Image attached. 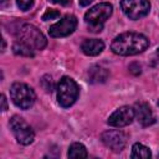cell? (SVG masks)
Instances as JSON below:
<instances>
[{
  "label": "cell",
  "mask_w": 159,
  "mask_h": 159,
  "mask_svg": "<svg viewBox=\"0 0 159 159\" xmlns=\"http://www.w3.org/2000/svg\"><path fill=\"white\" fill-rule=\"evenodd\" d=\"M149 46V40L138 32H124L117 36L111 45V50L119 56H132L143 52Z\"/></svg>",
  "instance_id": "6da1fadb"
},
{
  "label": "cell",
  "mask_w": 159,
  "mask_h": 159,
  "mask_svg": "<svg viewBox=\"0 0 159 159\" xmlns=\"http://www.w3.org/2000/svg\"><path fill=\"white\" fill-rule=\"evenodd\" d=\"M113 7L108 2H101L91 7L84 14V21L88 29L93 32H98L103 29V24L109 19L112 15Z\"/></svg>",
  "instance_id": "7a4b0ae2"
},
{
  "label": "cell",
  "mask_w": 159,
  "mask_h": 159,
  "mask_svg": "<svg viewBox=\"0 0 159 159\" xmlns=\"http://www.w3.org/2000/svg\"><path fill=\"white\" fill-rule=\"evenodd\" d=\"M17 40L32 50H42L46 46V37L43 34L31 24H24L17 31Z\"/></svg>",
  "instance_id": "3957f363"
},
{
  "label": "cell",
  "mask_w": 159,
  "mask_h": 159,
  "mask_svg": "<svg viewBox=\"0 0 159 159\" xmlns=\"http://www.w3.org/2000/svg\"><path fill=\"white\" fill-rule=\"evenodd\" d=\"M10 97L14 104L21 109L30 108L36 99V94L34 89L22 82H16L10 88Z\"/></svg>",
  "instance_id": "277c9868"
},
{
  "label": "cell",
  "mask_w": 159,
  "mask_h": 159,
  "mask_svg": "<svg viewBox=\"0 0 159 159\" xmlns=\"http://www.w3.org/2000/svg\"><path fill=\"white\" fill-rule=\"evenodd\" d=\"M56 89H57V101L65 108L71 107L78 97V86L75 82V80H72L71 77L67 76L62 77Z\"/></svg>",
  "instance_id": "5b68a950"
},
{
  "label": "cell",
  "mask_w": 159,
  "mask_h": 159,
  "mask_svg": "<svg viewBox=\"0 0 159 159\" xmlns=\"http://www.w3.org/2000/svg\"><path fill=\"white\" fill-rule=\"evenodd\" d=\"M9 124H10L14 137L16 138V140L20 144L29 145L34 142L35 133H34L32 128L30 127V124H27V122L24 118L19 117V116H14V117H11Z\"/></svg>",
  "instance_id": "8992f818"
},
{
  "label": "cell",
  "mask_w": 159,
  "mask_h": 159,
  "mask_svg": "<svg viewBox=\"0 0 159 159\" xmlns=\"http://www.w3.org/2000/svg\"><path fill=\"white\" fill-rule=\"evenodd\" d=\"M120 7L125 16L130 20H138L148 15L150 10V4L148 0H122Z\"/></svg>",
  "instance_id": "52a82bcc"
},
{
  "label": "cell",
  "mask_w": 159,
  "mask_h": 159,
  "mask_svg": "<svg viewBox=\"0 0 159 159\" xmlns=\"http://www.w3.org/2000/svg\"><path fill=\"white\" fill-rule=\"evenodd\" d=\"M76 27H77V17L73 15H66L50 27L48 34L51 37H65L71 35L76 30Z\"/></svg>",
  "instance_id": "ba28073f"
},
{
  "label": "cell",
  "mask_w": 159,
  "mask_h": 159,
  "mask_svg": "<svg viewBox=\"0 0 159 159\" xmlns=\"http://www.w3.org/2000/svg\"><path fill=\"white\" fill-rule=\"evenodd\" d=\"M133 119H134V109L128 106H123V107H119L118 109H116L109 116L107 123L111 127L122 128V127L130 124Z\"/></svg>",
  "instance_id": "9c48e42d"
},
{
  "label": "cell",
  "mask_w": 159,
  "mask_h": 159,
  "mask_svg": "<svg viewBox=\"0 0 159 159\" xmlns=\"http://www.w3.org/2000/svg\"><path fill=\"white\" fill-rule=\"evenodd\" d=\"M101 139L103 144L113 152H120L127 144V137L122 130H106L102 133Z\"/></svg>",
  "instance_id": "30bf717a"
},
{
  "label": "cell",
  "mask_w": 159,
  "mask_h": 159,
  "mask_svg": "<svg viewBox=\"0 0 159 159\" xmlns=\"http://www.w3.org/2000/svg\"><path fill=\"white\" fill-rule=\"evenodd\" d=\"M134 117L137 118V120L143 125V127H148L152 125L155 122L154 114L149 107V104H147L145 102H138L134 106Z\"/></svg>",
  "instance_id": "8fae6325"
},
{
  "label": "cell",
  "mask_w": 159,
  "mask_h": 159,
  "mask_svg": "<svg viewBox=\"0 0 159 159\" xmlns=\"http://www.w3.org/2000/svg\"><path fill=\"white\" fill-rule=\"evenodd\" d=\"M81 48H82V52L87 56H97L103 51L104 42L98 39H88L82 42Z\"/></svg>",
  "instance_id": "7c38bea8"
},
{
  "label": "cell",
  "mask_w": 159,
  "mask_h": 159,
  "mask_svg": "<svg viewBox=\"0 0 159 159\" xmlns=\"http://www.w3.org/2000/svg\"><path fill=\"white\" fill-rule=\"evenodd\" d=\"M108 76H109L108 70L99 65H94L88 70V78L91 83H103L106 82Z\"/></svg>",
  "instance_id": "4fadbf2b"
},
{
  "label": "cell",
  "mask_w": 159,
  "mask_h": 159,
  "mask_svg": "<svg viewBox=\"0 0 159 159\" xmlns=\"http://www.w3.org/2000/svg\"><path fill=\"white\" fill-rule=\"evenodd\" d=\"M130 157L133 159H149L152 157V153L149 150L148 147L140 144V143H135L132 147V154Z\"/></svg>",
  "instance_id": "5bb4252c"
},
{
  "label": "cell",
  "mask_w": 159,
  "mask_h": 159,
  "mask_svg": "<svg viewBox=\"0 0 159 159\" xmlns=\"http://www.w3.org/2000/svg\"><path fill=\"white\" fill-rule=\"evenodd\" d=\"M87 149L83 144L81 143H73L68 148V157L73 159H81V158H87Z\"/></svg>",
  "instance_id": "9a60e30c"
},
{
  "label": "cell",
  "mask_w": 159,
  "mask_h": 159,
  "mask_svg": "<svg viewBox=\"0 0 159 159\" xmlns=\"http://www.w3.org/2000/svg\"><path fill=\"white\" fill-rule=\"evenodd\" d=\"M12 50L16 55H21V56H34V50L31 47H29L27 45L17 41L14 46H12Z\"/></svg>",
  "instance_id": "2e32d148"
},
{
  "label": "cell",
  "mask_w": 159,
  "mask_h": 159,
  "mask_svg": "<svg viewBox=\"0 0 159 159\" xmlns=\"http://www.w3.org/2000/svg\"><path fill=\"white\" fill-rule=\"evenodd\" d=\"M57 17H60V11L53 10V9H48V10H46L45 14L42 15V20H43V21L53 20V19H57Z\"/></svg>",
  "instance_id": "e0dca14e"
},
{
  "label": "cell",
  "mask_w": 159,
  "mask_h": 159,
  "mask_svg": "<svg viewBox=\"0 0 159 159\" xmlns=\"http://www.w3.org/2000/svg\"><path fill=\"white\" fill-rule=\"evenodd\" d=\"M16 4L21 10L26 11L34 5V0H16Z\"/></svg>",
  "instance_id": "ac0fdd59"
},
{
  "label": "cell",
  "mask_w": 159,
  "mask_h": 159,
  "mask_svg": "<svg viewBox=\"0 0 159 159\" xmlns=\"http://www.w3.org/2000/svg\"><path fill=\"white\" fill-rule=\"evenodd\" d=\"M45 83H47L46 86H43V88L46 89V92H51L52 91V80H51V77L45 76L42 78V84H45Z\"/></svg>",
  "instance_id": "d6986e66"
},
{
  "label": "cell",
  "mask_w": 159,
  "mask_h": 159,
  "mask_svg": "<svg viewBox=\"0 0 159 159\" xmlns=\"http://www.w3.org/2000/svg\"><path fill=\"white\" fill-rule=\"evenodd\" d=\"M7 109V103H6V98L4 94H1V111L5 112Z\"/></svg>",
  "instance_id": "ffe728a7"
},
{
  "label": "cell",
  "mask_w": 159,
  "mask_h": 159,
  "mask_svg": "<svg viewBox=\"0 0 159 159\" xmlns=\"http://www.w3.org/2000/svg\"><path fill=\"white\" fill-rule=\"evenodd\" d=\"M53 4H58V5H68L71 0H48Z\"/></svg>",
  "instance_id": "44dd1931"
},
{
  "label": "cell",
  "mask_w": 159,
  "mask_h": 159,
  "mask_svg": "<svg viewBox=\"0 0 159 159\" xmlns=\"http://www.w3.org/2000/svg\"><path fill=\"white\" fill-rule=\"evenodd\" d=\"M92 1H93V0H78V2H80L81 6H87V5H89Z\"/></svg>",
  "instance_id": "7402d4cb"
},
{
  "label": "cell",
  "mask_w": 159,
  "mask_h": 159,
  "mask_svg": "<svg viewBox=\"0 0 159 159\" xmlns=\"http://www.w3.org/2000/svg\"><path fill=\"white\" fill-rule=\"evenodd\" d=\"M6 1H7V0H1V5H4V4L6 2Z\"/></svg>",
  "instance_id": "603a6c76"
},
{
  "label": "cell",
  "mask_w": 159,
  "mask_h": 159,
  "mask_svg": "<svg viewBox=\"0 0 159 159\" xmlns=\"http://www.w3.org/2000/svg\"><path fill=\"white\" fill-rule=\"evenodd\" d=\"M157 55H158V57H159V48L157 50Z\"/></svg>",
  "instance_id": "cb8c5ba5"
},
{
  "label": "cell",
  "mask_w": 159,
  "mask_h": 159,
  "mask_svg": "<svg viewBox=\"0 0 159 159\" xmlns=\"http://www.w3.org/2000/svg\"><path fill=\"white\" fill-rule=\"evenodd\" d=\"M158 106H159V102H158Z\"/></svg>",
  "instance_id": "d4e9b609"
}]
</instances>
